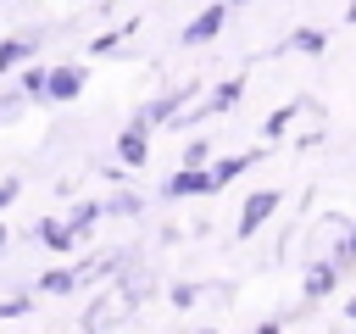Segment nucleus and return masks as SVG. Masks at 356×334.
<instances>
[{
  "mask_svg": "<svg viewBox=\"0 0 356 334\" xmlns=\"http://www.w3.org/2000/svg\"><path fill=\"white\" fill-rule=\"evenodd\" d=\"M17 195H22V178H6V184H0V212H6Z\"/></svg>",
  "mask_w": 356,
  "mask_h": 334,
  "instance_id": "obj_20",
  "label": "nucleus"
},
{
  "mask_svg": "<svg viewBox=\"0 0 356 334\" xmlns=\"http://www.w3.org/2000/svg\"><path fill=\"white\" fill-rule=\"evenodd\" d=\"M139 206H145L139 195H111V200H106V212H111V217H139Z\"/></svg>",
  "mask_w": 356,
  "mask_h": 334,
  "instance_id": "obj_17",
  "label": "nucleus"
},
{
  "mask_svg": "<svg viewBox=\"0 0 356 334\" xmlns=\"http://www.w3.org/2000/svg\"><path fill=\"white\" fill-rule=\"evenodd\" d=\"M0 250H6V228H0Z\"/></svg>",
  "mask_w": 356,
  "mask_h": 334,
  "instance_id": "obj_27",
  "label": "nucleus"
},
{
  "mask_svg": "<svg viewBox=\"0 0 356 334\" xmlns=\"http://www.w3.org/2000/svg\"><path fill=\"white\" fill-rule=\"evenodd\" d=\"M167 301H172V306H195V301H200V284H172Z\"/></svg>",
  "mask_w": 356,
  "mask_h": 334,
  "instance_id": "obj_18",
  "label": "nucleus"
},
{
  "mask_svg": "<svg viewBox=\"0 0 356 334\" xmlns=\"http://www.w3.org/2000/svg\"><path fill=\"white\" fill-rule=\"evenodd\" d=\"M145 156H150V128L128 122L117 134V167H145Z\"/></svg>",
  "mask_w": 356,
  "mask_h": 334,
  "instance_id": "obj_7",
  "label": "nucleus"
},
{
  "mask_svg": "<svg viewBox=\"0 0 356 334\" xmlns=\"http://www.w3.org/2000/svg\"><path fill=\"white\" fill-rule=\"evenodd\" d=\"M195 95V84H178V89H161L156 100H145L139 111H134V122L139 128H161V122H178L184 117V100Z\"/></svg>",
  "mask_w": 356,
  "mask_h": 334,
  "instance_id": "obj_3",
  "label": "nucleus"
},
{
  "mask_svg": "<svg viewBox=\"0 0 356 334\" xmlns=\"http://www.w3.org/2000/svg\"><path fill=\"white\" fill-rule=\"evenodd\" d=\"M228 11H234L228 0H211V6H200V11H195V17L184 22L178 45H184V50H195V45H211V39H217V33L228 28Z\"/></svg>",
  "mask_w": 356,
  "mask_h": 334,
  "instance_id": "obj_1",
  "label": "nucleus"
},
{
  "mask_svg": "<svg viewBox=\"0 0 356 334\" xmlns=\"http://www.w3.org/2000/svg\"><path fill=\"white\" fill-rule=\"evenodd\" d=\"M211 167H172V178L161 184V200H189V195H211Z\"/></svg>",
  "mask_w": 356,
  "mask_h": 334,
  "instance_id": "obj_6",
  "label": "nucleus"
},
{
  "mask_svg": "<svg viewBox=\"0 0 356 334\" xmlns=\"http://www.w3.org/2000/svg\"><path fill=\"white\" fill-rule=\"evenodd\" d=\"M284 323H289V317H267V323H256L250 334H284Z\"/></svg>",
  "mask_w": 356,
  "mask_h": 334,
  "instance_id": "obj_22",
  "label": "nucleus"
},
{
  "mask_svg": "<svg viewBox=\"0 0 356 334\" xmlns=\"http://www.w3.org/2000/svg\"><path fill=\"white\" fill-rule=\"evenodd\" d=\"M278 206H284V195H278V189H250V195H245V206H239V223H234V234H239V239L261 234V228L278 217Z\"/></svg>",
  "mask_w": 356,
  "mask_h": 334,
  "instance_id": "obj_2",
  "label": "nucleus"
},
{
  "mask_svg": "<svg viewBox=\"0 0 356 334\" xmlns=\"http://www.w3.org/2000/svg\"><path fill=\"white\" fill-rule=\"evenodd\" d=\"M339 278H345V267H339L334 256H317V262H306V278H300V301H306V306L328 301V295L339 289Z\"/></svg>",
  "mask_w": 356,
  "mask_h": 334,
  "instance_id": "obj_4",
  "label": "nucleus"
},
{
  "mask_svg": "<svg viewBox=\"0 0 356 334\" xmlns=\"http://www.w3.org/2000/svg\"><path fill=\"white\" fill-rule=\"evenodd\" d=\"M44 45V28H33V33H17V39H0V78L11 72V67H22L33 50Z\"/></svg>",
  "mask_w": 356,
  "mask_h": 334,
  "instance_id": "obj_10",
  "label": "nucleus"
},
{
  "mask_svg": "<svg viewBox=\"0 0 356 334\" xmlns=\"http://www.w3.org/2000/svg\"><path fill=\"white\" fill-rule=\"evenodd\" d=\"M33 234H39V245H44V250H72V245H78V234L67 228V217H44Z\"/></svg>",
  "mask_w": 356,
  "mask_h": 334,
  "instance_id": "obj_13",
  "label": "nucleus"
},
{
  "mask_svg": "<svg viewBox=\"0 0 356 334\" xmlns=\"http://www.w3.org/2000/svg\"><path fill=\"white\" fill-rule=\"evenodd\" d=\"M345 323H356V289L345 295Z\"/></svg>",
  "mask_w": 356,
  "mask_h": 334,
  "instance_id": "obj_23",
  "label": "nucleus"
},
{
  "mask_svg": "<svg viewBox=\"0 0 356 334\" xmlns=\"http://www.w3.org/2000/svg\"><path fill=\"white\" fill-rule=\"evenodd\" d=\"M245 95V72H234V78H222V84H211V95L195 106V111H184L178 122H200V117H217V111H228L234 100Z\"/></svg>",
  "mask_w": 356,
  "mask_h": 334,
  "instance_id": "obj_5",
  "label": "nucleus"
},
{
  "mask_svg": "<svg viewBox=\"0 0 356 334\" xmlns=\"http://www.w3.org/2000/svg\"><path fill=\"white\" fill-rule=\"evenodd\" d=\"M228 6H234V11H239V6H250V0H228Z\"/></svg>",
  "mask_w": 356,
  "mask_h": 334,
  "instance_id": "obj_25",
  "label": "nucleus"
},
{
  "mask_svg": "<svg viewBox=\"0 0 356 334\" xmlns=\"http://www.w3.org/2000/svg\"><path fill=\"white\" fill-rule=\"evenodd\" d=\"M17 106H22V89H11V95H0V122H6V117H11Z\"/></svg>",
  "mask_w": 356,
  "mask_h": 334,
  "instance_id": "obj_21",
  "label": "nucleus"
},
{
  "mask_svg": "<svg viewBox=\"0 0 356 334\" xmlns=\"http://www.w3.org/2000/svg\"><path fill=\"white\" fill-rule=\"evenodd\" d=\"M122 39H128V28H117V33H100V39L89 45V50H95V56H111V50H117Z\"/></svg>",
  "mask_w": 356,
  "mask_h": 334,
  "instance_id": "obj_19",
  "label": "nucleus"
},
{
  "mask_svg": "<svg viewBox=\"0 0 356 334\" xmlns=\"http://www.w3.org/2000/svg\"><path fill=\"white\" fill-rule=\"evenodd\" d=\"M261 156H267V150H234V156H217V161H211V184H217V189H228V184H234V178H245Z\"/></svg>",
  "mask_w": 356,
  "mask_h": 334,
  "instance_id": "obj_8",
  "label": "nucleus"
},
{
  "mask_svg": "<svg viewBox=\"0 0 356 334\" xmlns=\"http://www.w3.org/2000/svg\"><path fill=\"white\" fill-rule=\"evenodd\" d=\"M217 156H211V139L206 134H195L189 145H184V156H178V167H211Z\"/></svg>",
  "mask_w": 356,
  "mask_h": 334,
  "instance_id": "obj_15",
  "label": "nucleus"
},
{
  "mask_svg": "<svg viewBox=\"0 0 356 334\" xmlns=\"http://www.w3.org/2000/svg\"><path fill=\"white\" fill-rule=\"evenodd\" d=\"M44 84H50V67H28V72H22V84H17V89H22V95H28V100H44Z\"/></svg>",
  "mask_w": 356,
  "mask_h": 334,
  "instance_id": "obj_16",
  "label": "nucleus"
},
{
  "mask_svg": "<svg viewBox=\"0 0 356 334\" xmlns=\"http://www.w3.org/2000/svg\"><path fill=\"white\" fill-rule=\"evenodd\" d=\"M345 22H350V28H356V0H350V6H345Z\"/></svg>",
  "mask_w": 356,
  "mask_h": 334,
  "instance_id": "obj_24",
  "label": "nucleus"
},
{
  "mask_svg": "<svg viewBox=\"0 0 356 334\" xmlns=\"http://www.w3.org/2000/svg\"><path fill=\"white\" fill-rule=\"evenodd\" d=\"M83 278H89V262H83V267H50V273L39 278V295H72Z\"/></svg>",
  "mask_w": 356,
  "mask_h": 334,
  "instance_id": "obj_11",
  "label": "nucleus"
},
{
  "mask_svg": "<svg viewBox=\"0 0 356 334\" xmlns=\"http://www.w3.org/2000/svg\"><path fill=\"white\" fill-rule=\"evenodd\" d=\"M83 78H89L83 67H67V61H61V67H50L44 100H78V95H83Z\"/></svg>",
  "mask_w": 356,
  "mask_h": 334,
  "instance_id": "obj_9",
  "label": "nucleus"
},
{
  "mask_svg": "<svg viewBox=\"0 0 356 334\" xmlns=\"http://www.w3.org/2000/svg\"><path fill=\"white\" fill-rule=\"evenodd\" d=\"M306 106H312V95H295L289 106H278V111H273V117L261 122V134H267V139H278V134H284V128H289V122H295V117H300Z\"/></svg>",
  "mask_w": 356,
  "mask_h": 334,
  "instance_id": "obj_14",
  "label": "nucleus"
},
{
  "mask_svg": "<svg viewBox=\"0 0 356 334\" xmlns=\"http://www.w3.org/2000/svg\"><path fill=\"white\" fill-rule=\"evenodd\" d=\"M278 50H295V56H323V50H328V33L306 22V28H295V33H289V39L278 45Z\"/></svg>",
  "mask_w": 356,
  "mask_h": 334,
  "instance_id": "obj_12",
  "label": "nucleus"
},
{
  "mask_svg": "<svg viewBox=\"0 0 356 334\" xmlns=\"http://www.w3.org/2000/svg\"><path fill=\"white\" fill-rule=\"evenodd\" d=\"M195 334H222V328H195Z\"/></svg>",
  "mask_w": 356,
  "mask_h": 334,
  "instance_id": "obj_26",
  "label": "nucleus"
}]
</instances>
